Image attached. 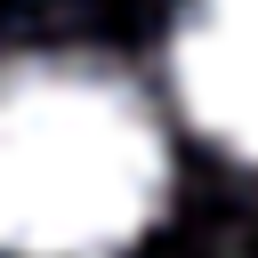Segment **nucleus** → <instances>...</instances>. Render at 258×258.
I'll use <instances>...</instances> for the list:
<instances>
[{"label": "nucleus", "instance_id": "f257e3e1", "mask_svg": "<svg viewBox=\"0 0 258 258\" xmlns=\"http://www.w3.org/2000/svg\"><path fill=\"white\" fill-rule=\"evenodd\" d=\"M169 202L145 89L97 56L0 64V258H129Z\"/></svg>", "mask_w": 258, "mask_h": 258}, {"label": "nucleus", "instance_id": "f03ea898", "mask_svg": "<svg viewBox=\"0 0 258 258\" xmlns=\"http://www.w3.org/2000/svg\"><path fill=\"white\" fill-rule=\"evenodd\" d=\"M177 113L242 169H258V0H185L169 24Z\"/></svg>", "mask_w": 258, "mask_h": 258}]
</instances>
